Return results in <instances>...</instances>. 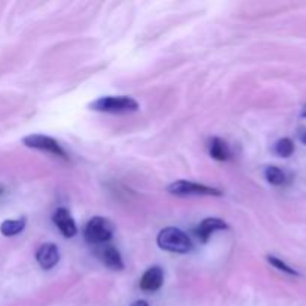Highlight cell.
<instances>
[{"mask_svg":"<svg viewBox=\"0 0 306 306\" xmlns=\"http://www.w3.org/2000/svg\"><path fill=\"white\" fill-rule=\"evenodd\" d=\"M209 154L212 158L218 160V161H226L230 158L232 153H230V147L226 141L220 139V138H212L209 142Z\"/></svg>","mask_w":306,"mask_h":306,"instance_id":"obj_10","label":"cell"},{"mask_svg":"<svg viewBox=\"0 0 306 306\" xmlns=\"http://www.w3.org/2000/svg\"><path fill=\"white\" fill-rule=\"evenodd\" d=\"M274 150L280 157H290L295 153V142L290 138H283L275 144Z\"/></svg>","mask_w":306,"mask_h":306,"instance_id":"obj_14","label":"cell"},{"mask_svg":"<svg viewBox=\"0 0 306 306\" xmlns=\"http://www.w3.org/2000/svg\"><path fill=\"white\" fill-rule=\"evenodd\" d=\"M102 262L105 263L106 268H109L112 271H123L124 269L121 254L115 247H106L105 250H102Z\"/></svg>","mask_w":306,"mask_h":306,"instance_id":"obj_11","label":"cell"},{"mask_svg":"<svg viewBox=\"0 0 306 306\" xmlns=\"http://www.w3.org/2000/svg\"><path fill=\"white\" fill-rule=\"evenodd\" d=\"M24 220H6L0 224V233L3 236H15L24 230Z\"/></svg>","mask_w":306,"mask_h":306,"instance_id":"obj_12","label":"cell"},{"mask_svg":"<svg viewBox=\"0 0 306 306\" xmlns=\"http://www.w3.org/2000/svg\"><path fill=\"white\" fill-rule=\"evenodd\" d=\"M22 144L28 148H34V150H40V151H46V153H51L57 157H61L64 160H67V154L66 151L61 148V145L49 138V136H45V135H28L22 139Z\"/></svg>","mask_w":306,"mask_h":306,"instance_id":"obj_5","label":"cell"},{"mask_svg":"<svg viewBox=\"0 0 306 306\" xmlns=\"http://www.w3.org/2000/svg\"><path fill=\"white\" fill-rule=\"evenodd\" d=\"M265 176H266L268 182L272 185H284L287 182V176H286L284 170L277 167V166H268L265 169Z\"/></svg>","mask_w":306,"mask_h":306,"instance_id":"obj_13","label":"cell"},{"mask_svg":"<svg viewBox=\"0 0 306 306\" xmlns=\"http://www.w3.org/2000/svg\"><path fill=\"white\" fill-rule=\"evenodd\" d=\"M167 191L173 196H223V191L203 184H196L191 181H176L167 187Z\"/></svg>","mask_w":306,"mask_h":306,"instance_id":"obj_4","label":"cell"},{"mask_svg":"<svg viewBox=\"0 0 306 306\" xmlns=\"http://www.w3.org/2000/svg\"><path fill=\"white\" fill-rule=\"evenodd\" d=\"M268 262H269V265H271V266H274L275 269H278V271H281V272H284V274H287V275H292V277H299V272H298L296 269H293L290 265H287L286 262H283V260H281V259H278V257L268 256Z\"/></svg>","mask_w":306,"mask_h":306,"instance_id":"obj_15","label":"cell"},{"mask_svg":"<svg viewBox=\"0 0 306 306\" xmlns=\"http://www.w3.org/2000/svg\"><path fill=\"white\" fill-rule=\"evenodd\" d=\"M112 235H114L112 224L106 218H102V217L91 218L84 229V238L90 244L106 242L112 238Z\"/></svg>","mask_w":306,"mask_h":306,"instance_id":"obj_3","label":"cell"},{"mask_svg":"<svg viewBox=\"0 0 306 306\" xmlns=\"http://www.w3.org/2000/svg\"><path fill=\"white\" fill-rule=\"evenodd\" d=\"M90 109L108 114H124L138 111L139 103L129 96H106L91 102Z\"/></svg>","mask_w":306,"mask_h":306,"instance_id":"obj_2","label":"cell"},{"mask_svg":"<svg viewBox=\"0 0 306 306\" xmlns=\"http://www.w3.org/2000/svg\"><path fill=\"white\" fill-rule=\"evenodd\" d=\"M52 221L64 238H73L78 233V227L75 224V220L72 218L70 212L66 208L55 209V212L52 215Z\"/></svg>","mask_w":306,"mask_h":306,"instance_id":"obj_6","label":"cell"},{"mask_svg":"<svg viewBox=\"0 0 306 306\" xmlns=\"http://www.w3.org/2000/svg\"><path fill=\"white\" fill-rule=\"evenodd\" d=\"M226 229H229L226 221H223L220 218H206L199 224V227L196 230V235L203 244H206L212 233H215L218 230H226Z\"/></svg>","mask_w":306,"mask_h":306,"instance_id":"obj_9","label":"cell"},{"mask_svg":"<svg viewBox=\"0 0 306 306\" xmlns=\"http://www.w3.org/2000/svg\"><path fill=\"white\" fill-rule=\"evenodd\" d=\"M130 306H148V302H145V301H136V302H133Z\"/></svg>","mask_w":306,"mask_h":306,"instance_id":"obj_17","label":"cell"},{"mask_svg":"<svg viewBox=\"0 0 306 306\" xmlns=\"http://www.w3.org/2000/svg\"><path fill=\"white\" fill-rule=\"evenodd\" d=\"M157 245L164 251L179 254H185L193 250V242L188 238V235L176 227L163 229L157 236Z\"/></svg>","mask_w":306,"mask_h":306,"instance_id":"obj_1","label":"cell"},{"mask_svg":"<svg viewBox=\"0 0 306 306\" xmlns=\"http://www.w3.org/2000/svg\"><path fill=\"white\" fill-rule=\"evenodd\" d=\"M302 115H304V117H306V106L304 108V112H302Z\"/></svg>","mask_w":306,"mask_h":306,"instance_id":"obj_18","label":"cell"},{"mask_svg":"<svg viewBox=\"0 0 306 306\" xmlns=\"http://www.w3.org/2000/svg\"><path fill=\"white\" fill-rule=\"evenodd\" d=\"M299 139L302 141V144H305L306 145V129H302V130L299 132Z\"/></svg>","mask_w":306,"mask_h":306,"instance_id":"obj_16","label":"cell"},{"mask_svg":"<svg viewBox=\"0 0 306 306\" xmlns=\"http://www.w3.org/2000/svg\"><path fill=\"white\" fill-rule=\"evenodd\" d=\"M36 260L42 269H45V271L52 269L60 260V253H58L57 245H54V244L40 245L36 251Z\"/></svg>","mask_w":306,"mask_h":306,"instance_id":"obj_7","label":"cell"},{"mask_svg":"<svg viewBox=\"0 0 306 306\" xmlns=\"http://www.w3.org/2000/svg\"><path fill=\"white\" fill-rule=\"evenodd\" d=\"M163 280H164L163 269L158 266H153L142 275L139 287H141V290H144L147 293H153V292L160 290V287L163 286Z\"/></svg>","mask_w":306,"mask_h":306,"instance_id":"obj_8","label":"cell"}]
</instances>
